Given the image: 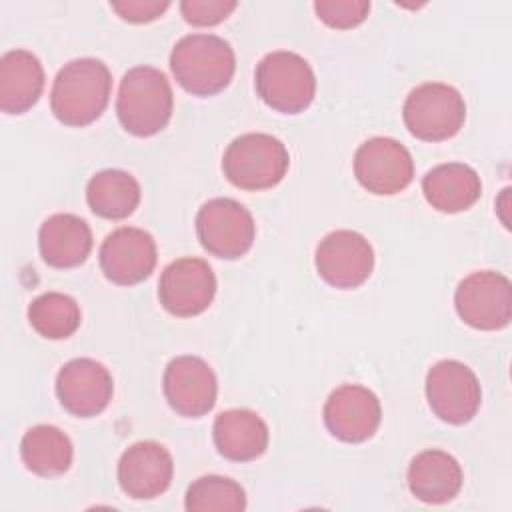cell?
Here are the masks:
<instances>
[{"label": "cell", "instance_id": "cell-1", "mask_svg": "<svg viewBox=\"0 0 512 512\" xmlns=\"http://www.w3.org/2000/svg\"><path fill=\"white\" fill-rule=\"evenodd\" d=\"M112 90V74L98 58H76L64 64L52 84V114L66 126L82 128L102 116Z\"/></svg>", "mask_w": 512, "mask_h": 512}, {"label": "cell", "instance_id": "cell-2", "mask_svg": "<svg viewBox=\"0 0 512 512\" xmlns=\"http://www.w3.org/2000/svg\"><path fill=\"white\" fill-rule=\"evenodd\" d=\"M170 70L186 92L214 96L230 84L236 56L232 46L216 34H188L174 44Z\"/></svg>", "mask_w": 512, "mask_h": 512}, {"label": "cell", "instance_id": "cell-3", "mask_svg": "<svg viewBox=\"0 0 512 512\" xmlns=\"http://www.w3.org/2000/svg\"><path fill=\"white\" fill-rule=\"evenodd\" d=\"M174 108L168 78L152 66L130 68L118 88L116 114L122 128L134 136H154L166 128Z\"/></svg>", "mask_w": 512, "mask_h": 512}, {"label": "cell", "instance_id": "cell-4", "mask_svg": "<svg viewBox=\"0 0 512 512\" xmlns=\"http://www.w3.org/2000/svg\"><path fill=\"white\" fill-rule=\"evenodd\" d=\"M288 148L276 136L250 132L234 138L222 156L224 176L242 190H268L286 176Z\"/></svg>", "mask_w": 512, "mask_h": 512}, {"label": "cell", "instance_id": "cell-5", "mask_svg": "<svg viewBox=\"0 0 512 512\" xmlns=\"http://www.w3.org/2000/svg\"><path fill=\"white\" fill-rule=\"evenodd\" d=\"M254 86L266 106L282 114L304 112L316 96V76L296 52L266 54L254 72Z\"/></svg>", "mask_w": 512, "mask_h": 512}, {"label": "cell", "instance_id": "cell-6", "mask_svg": "<svg viewBox=\"0 0 512 512\" xmlns=\"http://www.w3.org/2000/svg\"><path fill=\"white\" fill-rule=\"evenodd\" d=\"M402 118L408 132L418 140L442 142L460 132L466 120V104L454 86L426 82L408 94Z\"/></svg>", "mask_w": 512, "mask_h": 512}, {"label": "cell", "instance_id": "cell-7", "mask_svg": "<svg viewBox=\"0 0 512 512\" xmlns=\"http://www.w3.org/2000/svg\"><path fill=\"white\" fill-rule=\"evenodd\" d=\"M196 234L204 250L216 258L236 260L244 256L256 236V224L248 208L232 198H212L196 214Z\"/></svg>", "mask_w": 512, "mask_h": 512}, {"label": "cell", "instance_id": "cell-8", "mask_svg": "<svg viewBox=\"0 0 512 512\" xmlns=\"http://www.w3.org/2000/svg\"><path fill=\"white\" fill-rule=\"evenodd\" d=\"M426 400L442 422L466 424L480 408V382L464 362L440 360L426 374Z\"/></svg>", "mask_w": 512, "mask_h": 512}, {"label": "cell", "instance_id": "cell-9", "mask_svg": "<svg viewBox=\"0 0 512 512\" xmlns=\"http://www.w3.org/2000/svg\"><path fill=\"white\" fill-rule=\"evenodd\" d=\"M454 306L468 326L500 330L512 318V284L500 272H472L458 284Z\"/></svg>", "mask_w": 512, "mask_h": 512}, {"label": "cell", "instance_id": "cell-10", "mask_svg": "<svg viewBox=\"0 0 512 512\" xmlns=\"http://www.w3.org/2000/svg\"><path fill=\"white\" fill-rule=\"evenodd\" d=\"M354 176L368 192L376 196H392L412 182L414 160L408 148L398 140L376 136L356 150Z\"/></svg>", "mask_w": 512, "mask_h": 512}, {"label": "cell", "instance_id": "cell-11", "mask_svg": "<svg viewBox=\"0 0 512 512\" xmlns=\"http://www.w3.org/2000/svg\"><path fill=\"white\" fill-rule=\"evenodd\" d=\"M216 276L202 258L170 262L158 282V298L166 312L180 318L202 314L214 300Z\"/></svg>", "mask_w": 512, "mask_h": 512}, {"label": "cell", "instance_id": "cell-12", "mask_svg": "<svg viewBox=\"0 0 512 512\" xmlns=\"http://www.w3.org/2000/svg\"><path fill=\"white\" fill-rule=\"evenodd\" d=\"M314 262L326 284L350 290L364 284L372 274L374 250L362 234L354 230H336L320 240Z\"/></svg>", "mask_w": 512, "mask_h": 512}, {"label": "cell", "instance_id": "cell-13", "mask_svg": "<svg viewBox=\"0 0 512 512\" xmlns=\"http://www.w3.org/2000/svg\"><path fill=\"white\" fill-rule=\"evenodd\" d=\"M170 408L186 418H200L214 408L218 382L214 370L198 356H176L168 362L162 378Z\"/></svg>", "mask_w": 512, "mask_h": 512}, {"label": "cell", "instance_id": "cell-14", "mask_svg": "<svg viewBox=\"0 0 512 512\" xmlns=\"http://www.w3.org/2000/svg\"><path fill=\"white\" fill-rule=\"evenodd\" d=\"M112 392V374L92 358H74L56 376V396L62 408L76 418L100 414L112 400Z\"/></svg>", "mask_w": 512, "mask_h": 512}, {"label": "cell", "instance_id": "cell-15", "mask_svg": "<svg viewBox=\"0 0 512 512\" xmlns=\"http://www.w3.org/2000/svg\"><path fill=\"white\" fill-rule=\"evenodd\" d=\"M382 408L378 396L360 384L336 388L324 404V424L328 432L348 444L372 438L380 426Z\"/></svg>", "mask_w": 512, "mask_h": 512}, {"label": "cell", "instance_id": "cell-16", "mask_svg": "<svg viewBox=\"0 0 512 512\" xmlns=\"http://www.w3.org/2000/svg\"><path fill=\"white\" fill-rule=\"evenodd\" d=\"M154 238L134 226L116 228L100 246V268L104 276L120 286H134L146 280L156 266Z\"/></svg>", "mask_w": 512, "mask_h": 512}, {"label": "cell", "instance_id": "cell-17", "mask_svg": "<svg viewBox=\"0 0 512 512\" xmlns=\"http://www.w3.org/2000/svg\"><path fill=\"white\" fill-rule=\"evenodd\" d=\"M174 474L170 452L154 442L142 440L126 448L118 460V482L124 494L150 500L168 490Z\"/></svg>", "mask_w": 512, "mask_h": 512}, {"label": "cell", "instance_id": "cell-18", "mask_svg": "<svg viewBox=\"0 0 512 512\" xmlns=\"http://www.w3.org/2000/svg\"><path fill=\"white\" fill-rule=\"evenodd\" d=\"M212 436L218 452L232 462L256 460L268 448V426L248 408L220 412L214 420Z\"/></svg>", "mask_w": 512, "mask_h": 512}, {"label": "cell", "instance_id": "cell-19", "mask_svg": "<svg viewBox=\"0 0 512 512\" xmlns=\"http://www.w3.org/2000/svg\"><path fill=\"white\" fill-rule=\"evenodd\" d=\"M42 260L52 268L80 266L92 250V230L76 214H54L38 232Z\"/></svg>", "mask_w": 512, "mask_h": 512}, {"label": "cell", "instance_id": "cell-20", "mask_svg": "<svg viewBox=\"0 0 512 512\" xmlns=\"http://www.w3.org/2000/svg\"><path fill=\"white\" fill-rule=\"evenodd\" d=\"M464 482L458 460L444 450H424L408 466V488L426 504H444L458 496Z\"/></svg>", "mask_w": 512, "mask_h": 512}, {"label": "cell", "instance_id": "cell-21", "mask_svg": "<svg viewBox=\"0 0 512 512\" xmlns=\"http://www.w3.org/2000/svg\"><path fill=\"white\" fill-rule=\"evenodd\" d=\"M426 202L438 212L456 214L472 208L480 194L482 182L474 168L460 162L438 164L422 178Z\"/></svg>", "mask_w": 512, "mask_h": 512}, {"label": "cell", "instance_id": "cell-22", "mask_svg": "<svg viewBox=\"0 0 512 512\" xmlns=\"http://www.w3.org/2000/svg\"><path fill=\"white\" fill-rule=\"evenodd\" d=\"M44 90V68L28 50H10L0 60V110L6 114L28 112Z\"/></svg>", "mask_w": 512, "mask_h": 512}, {"label": "cell", "instance_id": "cell-23", "mask_svg": "<svg viewBox=\"0 0 512 512\" xmlns=\"http://www.w3.org/2000/svg\"><path fill=\"white\" fill-rule=\"evenodd\" d=\"M20 456L24 466L44 478L64 474L72 464V442L56 426L38 424L24 432L20 440Z\"/></svg>", "mask_w": 512, "mask_h": 512}, {"label": "cell", "instance_id": "cell-24", "mask_svg": "<svg viewBox=\"0 0 512 512\" xmlns=\"http://www.w3.org/2000/svg\"><path fill=\"white\" fill-rule=\"evenodd\" d=\"M86 200L96 216L106 220H122L138 208L140 184L132 174L108 168L88 180Z\"/></svg>", "mask_w": 512, "mask_h": 512}, {"label": "cell", "instance_id": "cell-25", "mask_svg": "<svg viewBox=\"0 0 512 512\" xmlns=\"http://www.w3.org/2000/svg\"><path fill=\"white\" fill-rule=\"evenodd\" d=\"M30 326L48 340H64L80 326V306L60 292H46L28 306Z\"/></svg>", "mask_w": 512, "mask_h": 512}, {"label": "cell", "instance_id": "cell-26", "mask_svg": "<svg viewBox=\"0 0 512 512\" xmlns=\"http://www.w3.org/2000/svg\"><path fill=\"white\" fill-rule=\"evenodd\" d=\"M186 510L190 512H240L246 508L244 488L226 476H202L186 490Z\"/></svg>", "mask_w": 512, "mask_h": 512}, {"label": "cell", "instance_id": "cell-27", "mask_svg": "<svg viewBox=\"0 0 512 512\" xmlns=\"http://www.w3.org/2000/svg\"><path fill=\"white\" fill-rule=\"evenodd\" d=\"M316 16L330 28L348 30L362 24L370 12L366 0H320L314 2Z\"/></svg>", "mask_w": 512, "mask_h": 512}, {"label": "cell", "instance_id": "cell-28", "mask_svg": "<svg viewBox=\"0 0 512 512\" xmlns=\"http://www.w3.org/2000/svg\"><path fill=\"white\" fill-rule=\"evenodd\" d=\"M234 0H184L180 12L188 24L214 26L226 20L236 10Z\"/></svg>", "mask_w": 512, "mask_h": 512}, {"label": "cell", "instance_id": "cell-29", "mask_svg": "<svg viewBox=\"0 0 512 512\" xmlns=\"http://www.w3.org/2000/svg\"><path fill=\"white\" fill-rule=\"evenodd\" d=\"M170 2L160 0H124V2H110V8L126 22L144 24L152 22L168 10Z\"/></svg>", "mask_w": 512, "mask_h": 512}]
</instances>
